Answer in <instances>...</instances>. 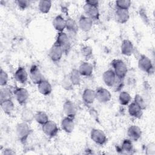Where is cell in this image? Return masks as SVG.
Listing matches in <instances>:
<instances>
[{
    "label": "cell",
    "mask_w": 155,
    "mask_h": 155,
    "mask_svg": "<svg viewBox=\"0 0 155 155\" xmlns=\"http://www.w3.org/2000/svg\"><path fill=\"white\" fill-rule=\"evenodd\" d=\"M32 132V130L29 124L21 122L18 123L16 127V134L18 140L22 144L25 145Z\"/></svg>",
    "instance_id": "1"
},
{
    "label": "cell",
    "mask_w": 155,
    "mask_h": 155,
    "mask_svg": "<svg viewBox=\"0 0 155 155\" xmlns=\"http://www.w3.org/2000/svg\"><path fill=\"white\" fill-rule=\"evenodd\" d=\"M111 65L116 78L124 80L128 73V68L125 62L121 59H114L111 62Z\"/></svg>",
    "instance_id": "2"
},
{
    "label": "cell",
    "mask_w": 155,
    "mask_h": 155,
    "mask_svg": "<svg viewBox=\"0 0 155 155\" xmlns=\"http://www.w3.org/2000/svg\"><path fill=\"white\" fill-rule=\"evenodd\" d=\"M62 49L64 54H68L71 50V42L68 35L65 32H58L55 42Z\"/></svg>",
    "instance_id": "3"
},
{
    "label": "cell",
    "mask_w": 155,
    "mask_h": 155,
    "mask_svg": "<svg viewBox=\"0 0 155 155\" xmlns=\"http://www.w3.org/2000/svg\"><path fill=\"white\" fill-rule=\"evenodd\" d=\"M139 68L148 74H152L154 73V66L151 59L145 54L139 57L137 62Z\"/></svg>",
    "instance_id": "4"
},
{
    "label": "cell",
    "mask_w": 155,
    "mask_h": 155,
    "mask_svg": "<svg viewBox=\"0 0 155 155\" xmlns=\"http://www.w3.org/2000/svg\"><path fill=\"white\" fill-rule=\"evenodd\" d=\"M91 139L100 146L105 145L107 142V137L105 133L100 129L93 128L90 132Z\"/></svg>",
    "instance_id": "5"
},
{
    "label": "cell",
    "mask_w": 155,
    "mask_h": 155,
    "mask_svg": "<svg viewBox=\"0 0 155 155\" xmlns=\"http://www.w3.org/2000/svg\"><path fill=\"white\" fill-rule=\"evenodd\" d=\"M42 130L44 133L50 139L56 136L59 130L56 123L51 120L42 126Z\"/></svg>",
    "instance_id": "6"
},
{
    "label": "cell",
    "mask_w": 155,
    "mask_h": 155,
    "mask_svg": "<svg viewBox=\"0 0 155 155\" xmlns=\"http://www.w3.org/2000/svg\"><path fill=\"white\" fill-rule=\"evenodd\" d=\"M13 92L16 101L19 105H25L27 104L29 97V93L26 88L16 87Z\"/></svg>",
    "instance_id": "7"
},
{
    "label": "cell",
    "mask_w": 155,
    "mask_h": 155,
    "mask_svg": "<svg viewBox=\"0 0 155 155\" xmlns=\"http://www.w3.org/2000/svg\"><path fill=\"white\" fill-rule=\"evenodd\" d=\"M96 99L101 103H107L111 99L110 91L105 88L99 87L95 90Z\"/></svg>",
    "instance_id": "8"
},
{
    "label": "cell",
    "mask_w": 155,
    "mask_h": 155,
    "mask_svg": "<svg viewBox=\"0 0 155 155\" xmlns=\"http://www.w3.org/2000/svg\"><path fill=\"white\" fill-rule=\"evenodd\" d=\"M63 54L64 52L62 48L54 42L48 52V56L51 61L53 62H58L61 59Z\"/></svg>",
    "instance_id": "9"
},
{
    "label": "cell",
    "mask_w": 155,
    "mask_h": 155,
    "mask_svg": "<svg viewBox=\"0 0 155 155\" xmlns=\"http://www.w3.org/2000/svg\"><path fill=\"white\" fill-rule=\"evenodd\" d=\"M29 77L31 82L36 85L39 84L44 78V76L36 65H32L29 70Z\"/></svg>",
    "instance_id": "10"
},
{
    "label": "cell",
    "mask_w": 155,
    "mask_h": 155,
    "mask_svg": "<svg viewBox=\"0 0 155 155\" xmlns=\"http://www.w3.org/2000/svg\"><path fill=\"white\" fill-rule=\"evenodd\" d=\"M84 11L85 13L84 15L92 19L93 21H97L99 20L100 13L98 7L91 6L85 4L84 5Z\"/></svg>",
    "instance_id": "11"
},
{
    "label": "cell",
    "mask_w": 155,
    "mask_h": 155,
    "mask_svg": "<svg viewBox=\"0 0 155 155\" xmlns=\"http://www.w3.org/2000/svg\"><path fill=\"white\" fill-rule=\"evenodd\" d=\"M93 24V21L90 18L87 17L85 15H81L79 18L78 21V27L82 31L87 32L90 31Z\"/></svg>",
    "instance_id": "12"
},
{
    "label": "cell",
    "mask_w": 155,
    "mask_h": 155,
    "mask_svg": "<svg viewBox=\"0 0 155 155\" xmlns=\"http://www.w3.org/2000/svg\"><path fill=\"white\" fill-rule=\"evenodd\" d=\"M127 135L130 140L137 142L142 136V130L139 126L131 125L127 129Z\"/></svg>",
    "instance_id": "13"
},
{
    "label": "cell",
    "mask_w": 155,
    "mask_h": 155,
    "mask_svg": "<svg viewBox=\"0 0 155 155\" xmlns=\"http://www.w3.org/2000/svg\"><path fill=\"white\" fill-rule=\"evenodd\" d=\"M63 111L66 116L73 119H74L77 113V110L74 104L70 100H67L64 102L63 104Z\"/></svg>",
    "instance_id": "14"
},
{
    "label": "cell",
    "mask_w": 155,
    "mask_h": 155,
    "mask_svg": "<svg viewBox=\"0 0 155 155\" xmlns=\"http://www.w3.org/2000/svg\"><path fill=\"white\" fill-rule=\"evenodd\" d=\"M114 19L119 24H125L130 19V13L127 10L116 8L114 12Z\"/></svg>",
    "instance_id": "15"
},
{
    "label": "cell",
    "mask_w": 155,
    "mask_h": 155,
    "mask_svg": "<svg viewBox=\"0 0 155 155\" xmlns=\"http://www.w3.org/2000/svg\"><path fill=\"white\" fill-rule=\"evenodd\" d=\"M116 76L112 68L105 71L102 74V79L104 84L109 87H113L116 81Z\"/></svg>",
    "instance_id": "16"
},
{
    "label": "cell",
    "mask_w": 155,
    "mask_h": 155,
    "mask_svg": "<svg viewBox=\"0 0 155 155\" xmlns=\"http://www.w3.org/2000/svg\"><path fill=\"white\" fill-rule=\"evenodd\" d=\"M117 150H120V153L122 154H133L134 149L133 141L129 138L124 139L121 143L120 147H118Z\"/></svg>",
    "instance_id": "17"
},
{
    "label": "cell",
    "mask_w": 155,
    "mask_h": 155,
    "mask_svg": "<svg viewBox=\"0 0 155 155\" xmlns=\"http://www.w3.org/2000/svg\"><path fill=\"white\" fill-rule=\"evenodd\" d=\"M78 71L81 76L90 78L93 75V67L90 63L84 61L80 64L78 68Z\"/></svg>",
    "instance_id": "18"
},
{
    "label": "cell",
    "mask_w": 155,
    "mask_h": 155,
    "mask_svg": "<svg viewBox=\"0 0 155 155\" xmlns=\"http://www.w3.org/2000/svg\"><path fill=\"white\" fill-rule=\"evenodd\" d=\"M134 47L133 44L129 39H124L120 45L121 53L126 56H130L134 53Z\"/></svg>",
    "instance_id": "19"
},
{
    "label": "cell",
    "mask_w": 155,
    "mask_h": 155,
    "mask_svg": "<svg viewBox=\"0 0 155 155\" xmlns=\"http://www.w3.org/2000/svg\"><path fill=\"white\" fill-rule=\"evenodd\" d=\"M52 24L58 32H62L66 28V19L61 15H57L53 20Z\"/></svg>",
    "instance_id": "20"
},
{
    "label": "cell",
    "mask_w": 155,
    "mask_h": 155,
    "mask_svg": "<svg viewBox=\"0 0 155 155\" xmlns=\"http://www.w3.org/2000/svg\"><path fill=\"white\" fill-rule=\"evenodd\" d=\"M28 73L24 67H19L15 72V78L19 84H24L28 80Z\"/></svg>",
    "instance_id": "21"
},
{
    "label": "cell",
    "mask_w": 155,
    "mask_h": 155,
    "mask_svg": "<svg viewBox=\"0 0 155 155\" xmlns=\"http://www.w3.org/2000/svg\"><path fill=\"white\" fill-rule=\"evenodd\" d=\"M38 91L44 96H48L52 91L51 84L47 79H44L39 84L37 85Z\"/></svg>",
    "instance_id": "22"
},
{
    "label": "cell",
    "mask_w": 155,
    "mask_h": 155,
    "mask_svg": "<svg viewBox=\"0 0 155 155\" xmlns=\"http://www.w3.org/2000/svg\"><path fill=\"white\" fill-rule=\"evenodd\" d=\"M61 127L65 133H72L74 128V119L67 117V116L64 117L61 120Z\"/></svg>",
    "instance_id": "23"
},
{
    "label": "cell",
    "mask_w": 155,
    "mask_h": 155,
    "mask_svg": "<svg viewBox=\"0 0 155 155\" xmlns=\"http://www.w3.org/2000/svg\"><path fill=\"white\" fill-rule=\"evenodd\" d=\"M83 101L87 105L92 104L96 100L95 91L90 88H86L84 90L82 95Z\"/></svg>",
    "instance_id": "24"
},
{
    "label": "cell",
    "mask_w": 155,
    "mask_h": 155,
    "mask_svg": "<svg viewBox=\"0 0 155 155\" xmlns=\"http://www.w3.org/2000/svg\"><path fill=\"white\" fill-rule=\"evenodd\" d=\"M128 112L130 116L136 119L140 118L143 114V110L134 102L128 105Z\"/></svg>",
    "instance_id": "25"
},
{
    "label": "cell",
    "mask_w": 155,
    "mask_h": 155,
    "mask_svg": "<svg viewBox=\"0 0 155 155\" xmlns=\"http://www.w3.org/2000/svg\"><path fill=\"white\" fill-rule=\"evenodd\" d=\"M1 107L5 114L10 116L15 109V104L12 99H7L1 101Z\"/></svg>",
    "instance_id": "26"
},
{
    "label": "cell",
    "mask_w": 155,
    "mask_h": 155,
    "mask_svg": "<svg viewBox=\"0 0 155 155\" xmlns=\"http://www.w3.org/2000/svg\"><path fill=\"white\" fill-rule=\"evenodd\" d=\"M69 34L76 35L78 31L79 27L77 22L71 18H67L66 19V28Z\"/></svg>",
    "instance_id": "27"
},
{
    "label": "cell",
    "mask_w": 155,
    "mask_h": 155,
    "mask_svg": "<svg viewBox=\"0 0 155 155\" xmlns=\"http://www.w3.org/2000/svg\"><path fill=\"white\" fill-rule=\"evenodd\" d=\"M21 117L22 122L30 124L33 120H35V114L31 109L25 107L22 110Z\"/></svg>",
    "instance_id": "28"
},
{
    "label": "cell",
    "mask_w": 155,
    "mask_h": 155,
    "mask_svg": "<svg viewBox=\"0 0 155 155\" xmlns=\"http://www.w3.org/2000/svg\"><path fill=\"white\" fill-rule=\"evenodd\" d=\"M70 81L74 86H78L81 82V75L80 74L78 69L73 68L69 74Z\"/></svg>",
    "instance_id": "29"
},
{
    "label": "cell",
    "mask_w": 155,
    "mask_h": 155,
    "mask_svg": "<svg viewBox=\"0 0 155 155\" xmlns=\"http://www.w3.org/2000/svg\"><path fill=\"white\" fill-rule=\"evenodd\" d=\"M52 2L50 0H41L38 2V10L43 14L48 13L51 7Z\"/></svg>",
    "instance_id": "30"
},
{
    "label": "cell",
    "mask_w": 155,
    "mask_h": 155,
    "mask_svg": "<svg viewBox=\"0 0 155 155\" xmlns=\"http://www.w3.org/2000/svg\"><path fill=\"white\" fill-rule=\"evenodd\" d=\"M35 120L38 124L42 126L49 120V118L45 112L38 111L35 113Z\"/></svg>",
    "instance_id": "31"
},
{
    "label": "cell",
    "mask_w": 155,
    "mask_h": 155,
    "mask_svg": "<svg viewBox=\"0 0 155 155\" xmlns=\"http://www.w3.org/2000/svg\"><path fill=\"white\" fill-rule=\"evenodd\" d=\"M131 100V95L126 91H121L119 94V102L120 105L125 106L130 104Z\"/></svg>",
    "instance_id": "32"
},
{
    "label": "cell",
    "mask_w": 155,
    "mask_h": 155,
    "mask_svg": "<svg viewBox=\"0 0 155 155\" xmlns=\"http://www.w3.org/2000/svg\"><path fill=\"white\" fill-rule=\"evenodd\" d=\"M13 92L6 87H2L0 90V101L12 99Z\"/></svg>",
    "instance_id": "33"
},
{
    "label": "cell",
    "mask_w": 155,
    "mask_h": 155,
    "mask_svg": "<svg viewBox=\"0 0 155 155\" xmlns=\"http://www.w3.org/2000/svg\"><path fill=\"white\" fill-rule=\"evenodd\" d=\"M131 4V2L130 0H119L115 2L116 8L127 10L130 8Z\"/></svg>",
    "instance_id": "34"
},
{
    "label": "cell",
    "mask_w": 155,
    "mask_h": 155,
    "mask_svg": "<svg viewBox=\"0 0 155 155\" xmlns=\"http://www.w3.org/2000/svg\"><path fill=\"white\" fill-rule=\"evenodd\" d=\"M62 88H64L65 90L68 91L71 90L73 88L74 85H73V84L70 81L69 74L65 75L63 78L62 81Z\"/></svg>",
    "instance_id": "35"
},
{
    "label": "cell",
    "mask_w": 155,
    "mask_h": 155,
    "mask_svg": "<svg viewBox=\"0 0 155 155\" xmlns=\"http://www.w3.org/2000/svg\"><path fill=\"white\" fill-rule=\"evenodd\" d=\"M133 102L134 103H136L142 110H144L147 107V104H146L145 101L139 94H137L135 95Z\"/></svg>",
    "instance_id": "36"
},
{
    "label": "cell",
    "mask_w": 155,
    "mask_h": 155,
    "mask_svg": "<svg viewBox=\"0 0 155 155\" xmlns=\"http://www.w3.org/2000/svg\"><path fill=\"white\" fill-rule=\"evenodd\" d=\"M8 81V76L7 73L2 68L0 70V85L1 87H5Z\"/></svg>",
    "instance_id": "37"
},
{
    "label": "cell",
    "mask_w": 155,
    "mask_h": 155,
    "mask_svg": "<svg viewBox=\"0 0 155 155\" xmlns=\"http://www.w3.org/2000/svg\"><path fill=\"white\" fill-rule=\"evenodd\" d=\"M81 53L84 58L86 59H90L93 54V49L91 47L85 45L81 48Z\"/></svg>",
    "instance_id": "38"
},
{
    "label": "cell",
    "mask_w": 155,
    "mask_h": 155,
    "mask_svg": "<svg viewBox=\"0 0 155 155\" xmlns=\"http://www.w3.org/2000/svg\"><path fill=\"white\" fill-rule=\"evenodd\" d=\"M145 154L147 155L155 154V143L153 142L148 143L145 147Z\"/></svg>",
    "instance_id": "39"
},
{
    "label": "cell",
    "mask_w": 155,
    "mask_h": 155,
    "mask_svg": "<svg viewBox=\"0 0 155 155\" xmlns=\"http://www.w3.org/2000/svg\"><path fill=\"white\" fill-rule=\"evenodd\" d=\"M16 5L21 10L26 9L30 4V1L27 0H18L16 1Z\"/></svg>",
    "instance_id": "40"
},
{
    "label": "cell",
    "mask_w": 155,
    "mask_h": 155,
    "mask_svg": "<svg viewBox=\"0 0 155 155\" xmlns=\"http://www.w3.org/2000/svg\"><path fill=\"white\" fill-rule=\"evenodd\" d=\"M123 86H124V80H120L117 78L113 88H114L115 91H119L121 90Z\"/></svg>",
    "instance_id": "41"
},
{
    "label": "cell",
    "mask_w": 155,
    "mask_h": 155,
    "mask_svg": "<svg viewBox=\"0 0 155 155\" xmlns=\"http://www.w3.org/2000/svg\"><path fill=\"white\" fill-rule=\"evenodd\" d=\"M85 4L91 5V6H93V7H99V1L97 0H88V1H85Z\"/></svg>",
    "instance_id": "42"
},
{
    "label": "cell",
    "mask_w": 155,
    "mask_h": 155,
    "mask_svg": "<svg viewBox=\"0 0 155 155\" xmlns=\"http://www.w3.org/2000/svg\"><path fill=\"white\" fill-rule=\"evenodd\" d=\"M15 154V152L10 148H5L2 153V154L3 155H11V154Z\"/></svg>",
    "instance_id": "43"
}]
</instances>
